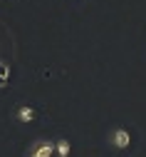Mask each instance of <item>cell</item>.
<instances>
[{"label": "cell", "instance_id": "cell-1", "mask_svg": "<svg viewBox=\"0 0 146 157\" xmlns=\"http://www.w3.org/2000/svg\"><path fill=\"white\" fill-rule=\"evenodd\" d=\"M109 145H112L114 150H126V147L131 145V135H129V130L114 127V130L109 132Z\"/></svg>", "mask_w": 146, "mask_h": 157}, {"label": "cell", "instance_id": "cell-2", "mask_svg": "<svg viewBox=\"0 0 146 157\" xmlns=\"http://www.w3.org/2000/svg\"><path fill=\"white\" fill-rule=\"evenodd\" d=\"M52 155H55V142L50 140H35L27 152V157H52Z\"/></svg>", "mask_w": 146, "mask_h": 157}, {"label": "cell", "instance_id": "cell-3", "mask_svg": "<svg viewBox=\"0 0 146 157\" xmlns=\"http://www.w3.org/2000/svg\"><path fill=\"white\" fill-rule=\"evenodd\" d=\"M15 117H17L20 122H32V120H35V107H30V105H17Z\"/></svg>", "mask_w": 146, "mask_h": 157}, {"label": "cell", "instance_id": "cell-4", "mask_svg": "<svg viewBox=\"0 0 146 157\" xmlns=\"http://www.w3.org/2000/svg\"><path fill=\"white\" fill-rule=\"evenodd\" d=\"M8 80H10V65L5 60H0V90L8 85Z\"/></svg>", "mask_w": 146, "mask_h": 157}, {"label": "cell", "instance_id": "cell-5", "mask_svg": "<svg viewBox=\"0 0 146 157\" xmlns=\"http://www.w3.org/2000/svg\"><path fill=\"white\" fill-rule=\"evenodd\" d=\"M55 152L59 157H69V140H57L55 142Z\"/></svg>", "mask_w": 146, "mask_h": 157}]
</instances>
